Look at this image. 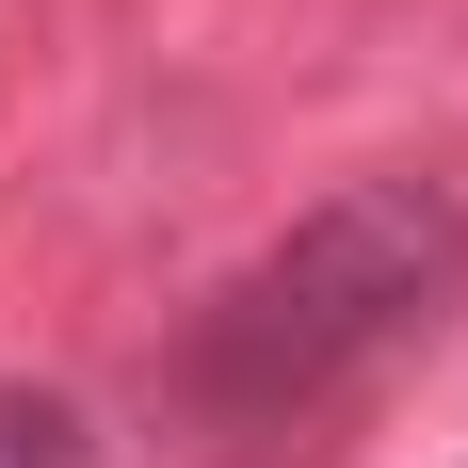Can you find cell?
<instances>
[{
    "mask_svg": "<svg viewBox=\"0 0 468 468\" xmlns=\"http://www.w3.org/2000/svg\"><path fill=\"white\" fill-rule=\"evenodd\" d=\"M452 291H468V194H436V178H356V194H324L291 242H259V259L194 307L178 404L227 420V436L307 420V404H339L372 356H404Z\"/></svg>",
    "mask_w": 468,
    "mask_h": 468,
    "instance_id": "cell-1",
    "label": "cell"
},
{
    "mask_svg": "<svg viewBox=\"0 0 468 468\" xmlns=\"http://www.w3.org/2000/svg\"><path fill=\"white\" fill-rule=\"evenodd\" d=\"M0 468H97L81 404H65V388H0Z\"/></svg>",
    "mask_w": 468,
    "mask_h": 468,
    "instance_id": "cell-2",
    "label": "cell"
}]
</instances>
